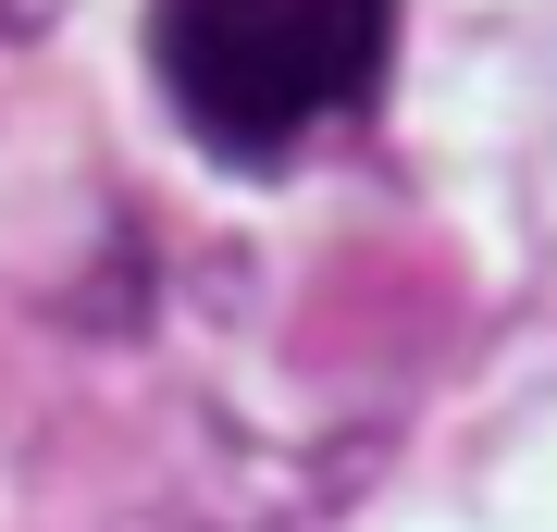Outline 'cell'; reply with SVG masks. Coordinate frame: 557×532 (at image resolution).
I'll use <instances>...</instances> for the list:
<instances>
[{
	"mask_svg": "<svg viewBox=\"0 0 557 532\" xmlns=\"http://www.w3.org/2000/svg\"><path fill=\"white\" fill-rule=\"evenodd\" d=\"M384 38L397 0H161L149 13V62L211 161H285L335 112H359Z\"/></svg>",
	"mask_w": 557,
	"mask_h": 532,
	"instance_id": "cell-1",
	"label": "cell"
}]
</instances>
